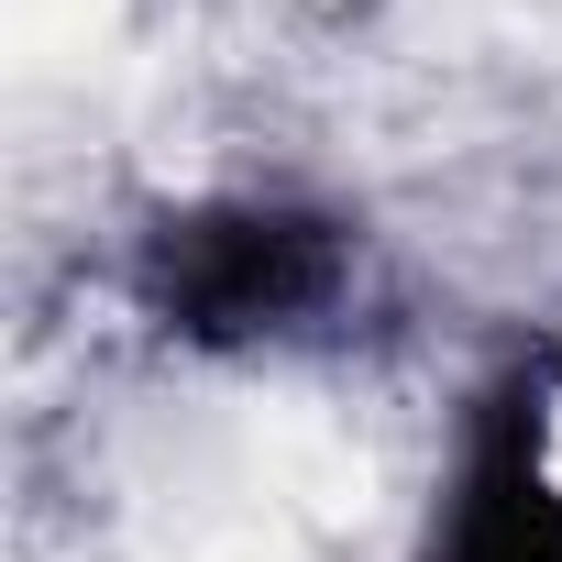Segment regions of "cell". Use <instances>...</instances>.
<instances>
[{
  "label": "cell",
  "mask_w": 562,
  "mask_h": 562,
  "mask_svg": "<svg viewBox=\"0 0 562 562\" xmlns=\"http://www.w3.org/2000/svg\"><path fill=\"white\" fill-rule=\"evenodd\" d=\"M331 288H342V243L299 210H199L155 243V310L188 342L299 331Z\"/></svg>",
  "instance_id": "cell-1"
},
{
  "label": "cell",
  "mask_w": 562,
  "mask_h": 562,
  "mask_svg": "<svg viewBox=\"0 0 562 562\" xmlns=\"http://www.w3.org/2000/svg\"><path fill=\"white\" fill-rule=\"evenodd\" d=\"M441 562H562V452L540 397H507V430L485 441Z\"/></svg>",
  "instance_id": "cell-2"
}]
</instances>
